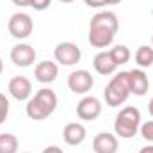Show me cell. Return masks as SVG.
Wrapping results in <instances>:
<instances>
[{"label":"cell","mask_w":153,"mask_h":153,"mask_svg":"<svg viewBox=\"0 0 153 153\" xmlns=\"http://www.w3.org/2000/svg\"><path fill=\"white\" fill-rule=\"evenodd\" d=\"M117 29H119V20H117L116 13H112V11L96 13L89 23V34H87L89 45L94 48L111 46Z\"/></svg>","instance_id":"obj_1"},{"label":"cell","mask_w":153,"mask_h":153,"mask_svg":"<svg viewBox=\"0 0 153 153\" xmlns=\"http://www.w3.org/2000/svg\"><path fill=\"white\" fill-rule=\"evenodd\" d=\"M55 109H57V94L52 89L43 87V89H39L34 96L29 98L25 112L34 121H43L48 116L53 114Z\"/></svg>","instance_id":"obj_2"},{"label":"cell","mask_w":153,"mask_h":153,"mask_svg":"<svg viewBox=\"0 0 153 153\" xmlns=\"http://www.w3.org/2000/svg\"><path fill=\"white\" fill-rule=\"evenodd\" d=\"M141 128V111L134 105L123 107L119 114L116 116L114 121V132L121 139H132L135 134H139Z\"/></svg>","instance_id":"obj_3"},{"label":"cell","mask_w":153,"mask_h":153,"mask_svg":"<svg viewBox=\"0 0 153 153\" xmlns=\"http://www.w3.org/2000/svg\"><path fill=\"white\" fill-rule=\"evenodd\" d=\"M105 103L109 107H119L123 105L128 96H130V85H128V73L126 71H119L116 73L111 82L105 87Z\"/></svg>","instance_id":"obj_4"},{"label":"cell","mask_w":153,"mask_h":153,"mask_svg":"<svg viewBox=\"0 0 153 153\" xmlns=\"http://www.w3.org/2000/svg\"><path fill=\"white\" fill-rule=\"evenodd\" d=\"M7 30L14 39H27L34 30V22L27 13H14L9 18Z\"/></svg>","instance_id":"obj_5"},{"label":"cell","mask_w":153,"mask_h":153,"mask_svg":"<svg viewBox=\"0 0 153 153\" xmlns=\"http://www.w3.org/2000/svg\"><path fill=\"white\" fill-rule=\"evenodd\" d=\"M53 57H55V62H59L62 66H75L82 57V52H80L78 45L71 43V41H64L55 46Z\"/></svg>","instance_id":"obj_6"},{"label":"cell","mask_w":153,"mask_h":153,"mask_svg":"<svg viewBox=\"0 0 153 153\" xmlns=\"http://www.w3.org/2000/svg\"><path fill=\"white\" fill-rule=\"evenodd\" d=\"M94 85V78L87 70H76L71 71L68 76V87L75 94H87L91 87Z\"/></svg>","instance_id":"obj_7"},{"label":"cell","mask_w":153,"mask_h":153,"mask_svg":"<svg viewBox=\"0 0 153 153\" xmlns=\"http://www.w3.org/2000/svg\"><path fill=\"white\" fill-rule=\"evenodd\" d=\"M36 50L34 46L27 45V43H18L13 46L11 50V61L14 66H20V68H29L36 62Z\"/></svg>","instance_id":"obj_8"},{"label":"cell","mask_w":153,"mask_h":153,"mask_svg":"<svg viewBox=\"0 0 153 153\" xmlns=\"http://www.w3.org/2000/svg\"><path fill=\"white\" fill-rule=\"evenodd\" d=\"M102 114V102L96 96H84L76 105V116L82 121H94Z\"/></svg>","instance_id":"obj_9"},{"label":"cell","mask_w":153,"mask_h":153,"mask_svg":"<svg viewBox=\"0 0 153 153\" xmlns=\"http://www.w3.org/2000/svg\"><path fill=\"white\" fill-rule=\"evenodd\" d=\"M7 89H9L11 96L18 102H29V98L32 96V82L27 76H13L9 80Z\"/></svg>","instance_id":"obj_10"},{"label":"cell","mask_w":153,"mask_h":153,"mask_svg":"<svg viewBox=\"0 0 153 153\" xmlns=\"http://www.w3.org/2000/svg\"><path fill=\"white\" fill-rule=\"evenodd\" d=\"M128 73V85H130V94H135V96H144L150 89V80L148 75L143 71V68H137V70H130L126 71Z\"/></svg>","instance_id":"obj_11"},{"label":"cell","mask_w":153,"mask_h":153,"mask_svg":"<svg viewBox=\"0 0 153 153\" xmlns=\"http://www.w3.org/2000/svg\"><path fill=\"white\" fill-rule=\"evenodd\" d=\"M62 137H64V143L70 144V146H78L85 141L87 137V130L82 123H68L62 130Z\"/></svg>","instance_id":"obj_12"},{"label":"cell","mask_w":153,"mask_h":153,"mask_svg":"<svg viewBox=\"0 0 153 153\" xmlns=\"http://www.w3.org/2000/svg\"><path fill=\"white\" fill-rule=\"evenodd\" d=\"M94 153H117V137L114 134L102 132L93 139Z\"/></svg>","instance_id":"obj_13"},{"label":"cell","mask_w":153,"mask_h":153,"mask_svg":"<svg viewBox=\"0 0 153 153\" xmlns=\"http://www.w3.org/2000/svg\"><path fill=\"white\" fill-rule=\"evenodd\" d=\"M93 66H94V70H96L100 75H103V76L112 75L116 71V68H117V64L114 62V59H112V55H111L109 50L98 52V53L94 55V59H93Z\"/></svg>","instance_id":"obj_14"},{"label":"cell","mask_w":153,"mask_h":153,"mask_svg":"<svg viewBox=\"0 0 153 153\" xmlns=\"http://www.w3.org/2000/svg\"><path fill=\"white\" fill-rule=\"evenodd\" d=\"M57 75H59V66L52 61H41L34 70V76L41 84H52Z\"/></svg>","instance_id":"obj_15"},{"label":"cell","mask_w":153,"mask_h":153,"mask_svg":"<svg viewBox=\"0 0 153 153\" xmlns=\"http://www.w3.org/2000/svg\"><path fill=\"white\" fill-rule=\"evenodd\" d=\"M135 62L139 68H150L153 66V48L148 45H141L135 52Z\"/></svg>","instance_id":"obj_16"},{"label":"cell","mask_w":153,"mask_h":153,"mask_svg":"<svg viewBox=\"0 0 153 153\" xmlns=\"http://www.w3.org/2000/svg\"><path fill=\"white\" fill-rule=\"evenodd\" d=\"M20 141L14 134H0V153H18Z\"/></svg>","instance_id":"obj_17"},{"label":"cell","mask_w":153,"mask_h":153,"mask_svg":"<svg viewBox=\"0 0 153 153\" xmlns=\"http://www.w3.org/2000/svg\"><path fill=\"white\" fill-rule=\"evenodd\" d=\"M109 52H111V55H112V59H114V62L117 64V66L126 64V62L130 61V57H132L130 48L125 46V45H116L114 48H111Z\"/></svg>","instance_id":"obj_18"},{"label":"cell","mask_w":153,"mask_h":153,"mask_svg":"<svg viewBox=\"0 0 153 153\" xmlns=\"http://www.w3.org/2000/svg\"><path fill=\"white\" fill-rule=\"evenodd\" d=\"M141 135L144 141L148 143H153V119L152 121H146V123H141V128H139Z\"/></svg>","instance_id":"obj_19"},{"label":"cell","mask_w":153,"mask_h":153,"mask_svg":"<svg viewBox=\"0 0 153 153\" xmlns=\"http://www.w3.org/2000/svg\"><path fill=\"white\" fill-rule=\"evenodd\" d=\"M7 114H9V100L5 98V94L0 93V125L7 119Z\"/></svg>","instance_id":"obj_20"},{"label":"cell","mask_w":153,"mask_h":153,"mask_svg":"<svg viewBox=\"0 0 153 153\" xmlns=\"http://www.w3.org/2000/svg\"><path fill=\"white\" fill-rule=\"evenodd\" d=\"M50 4H52V0H32L30 7L36 9V11H45V9L50 7Z\"/></svg>","instance_id":"obj_21"},{"label":"cell","mask_w":153,"mask_h":153,"mask_svg":"<svg viewBox=\"0 0 153 153\" xmlns=\"http://www.w3.org/2000/svg\"><path fill=\"white\" fill-rule=\"evenodd\" d=\"M84 2H85V5H89V7H94V9L107 5V4H105V0H84Z\"/></svg>","instance_id":"obj_22"},{"label":"cell","mask_w":153,"mask_h":153,"mask_svg":"<svg viewBox=\"0 0 153 153\" xmlns=\"http://www.w3.org/2000/svg\"><path fill=\"white\" fill-rule=\"evenodd\" d=\"M11 2L18 7H30V4H32V0H11Z\"/></svg>","instance_id":"obj_23"},{"label":"cell","mask_w":153,"mask_h":153,"mask_svg":"<svg viewBox=\"0 0 153 153\" xmlns=\"http://www.w3.org/2000/svg\"><path fill=\"white\" fill-rule=\"evenodd\" d=\"M43 153H64L59 146H48V148H45L43 150Z\"/></svg>","instance_id":"obj_24"},{"label":"cell","mask_w":153,"mask_h":153,"mask_svg":"<svg viewBox=\"0 0 153 153\" xmlns=\"http://www.w3.org/2000/svg\"><path fill=\"white\" fill-rule=\"evenodd\" d=\"M139 153H153V144H148V146L141 148V152Z\"/></svg>","instance_id":"obj_25"},{"label":"cell","mask_w":153,"mask_h":153,"mask_svg":"<svg viewBox=\"0 0 153 153\" xmlns=\"http://www.w3.org/2000/svg\"><path fill=\"white\" fill-rule=\"evenodd\" d=\"M121 0H105V4L107 5H116V4H119Z\"/></svg>","instance_id":"obj_26"},{"label":"cell","mask_w":153,"mask_h":153,"mask_svg":"<svg viewBox=\"0 0 153 153\" xmlns=\"http://www.w3.org/2000/svg\"><path fill=\"white\" fill-rule=\"evenodd\" d=\"M148 111H150V114H152V117H153V98L150 100V103H148Z\"/></svg>","instance_id":"obj_27"},{"label":"cell","mask_w":153,"mask_h":153,"mask_svg":"<svg viewBox=\"0 0 153 153\" xmlns=\"http://www.w3.org/2000/svg\"><path fill=\"white\" fill-rule=\"evenodd\" d=\"M59 2H62V4H71V2H75V0H59Z\"/></svg>","instance_id":"obj_28"},{"label":"cell","mask_w":153,"mask_h":153,"mask_svg":"<svg viewBox=\"0 0 153 153\" xmlns=\"http://www.w3.org/2000/svg\"><path fill=\"white\" fill-rule=\"evenodd\" d=\"M2 71H4V62H2V59H0V75H2Z\"/></svg>","instance_id":"obj_29"},{"label":"cell","mask_w":153,"mask_h":153,"mask_svg":"<svg viewBox=\"0 0 153 153\" xmlns=\"http://www.w3.org/2000/svg\"><path fill=\"white\" fill-rule=\"evenodd\" d=\"M152 48H153V36H152Z\"/></svg>","instance_id":"obj_30"},{"label":"cell","mask_w":153,"mask_h":153,"mask_svg":"<svg viewBox=\"0 0 153 153\" xmlns=\"http://www.w3.org/2000/svg\"><path fill=\"white\" fill-rule=\"evenodd\" d=\"M25 153H29V152H25Z\"/></svg>","instance_id":"obj_31"}]
</instances>
